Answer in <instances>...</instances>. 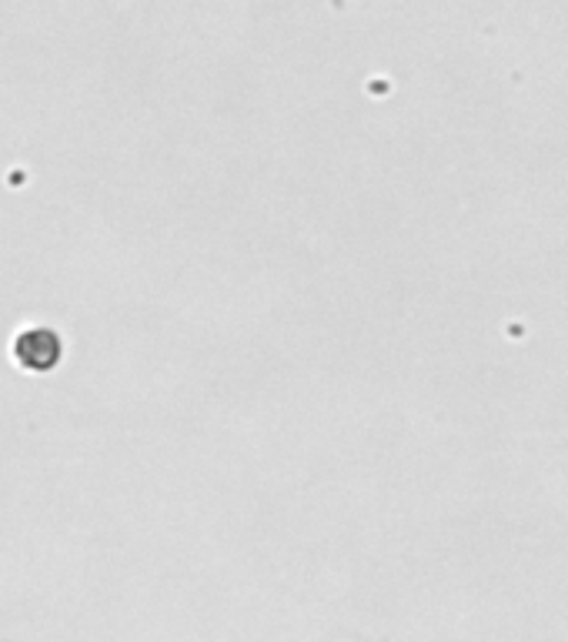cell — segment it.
<instances>
[{
  "label": "cell",
  "mask_w": 568,
  "mask_h": 642,
  "mask_svg": "<svg viewBox=\"0 0 568 642\" xmlns=\"http://www.w3.org/2000/svg\"><path fill=\"white\" fill-rule=\"evenodd\" d=\"M61 355H64V341L54 328L47 325H34V328H24L18 338H14V361L21 364L24 372L31 376H47L61 364Z\"/></svg>",
  "instance_id": "cell-1"
}]
</instances>
